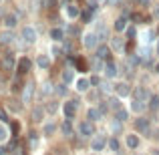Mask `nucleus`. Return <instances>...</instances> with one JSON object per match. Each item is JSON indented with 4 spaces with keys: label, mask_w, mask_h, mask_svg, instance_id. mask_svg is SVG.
Segmentation results:
<instances>
[{
    "label": "nucleus",
    "mask_w": 159,
    "mask_h": 155,
    "mask_svg": "<svg viewBox=\"0 0 159 155\" xmlns=\"http://www.w3.org/2000/svg\"><path fill=\"white\" fill-rule=\"evenodd\" d=\"M87 117H89V121H99L103 117V111H101V109H89Z\"/></svg>",
    "instance_id": "nucleus-11"
},
{
    "label": "nucleus",
    "mask_w": 159,
    "mask_h": 155,
    "mask_svg": "<svg viewBox=\"0 0 159 155\" xmlns=\"http://www.w3.org/2000/svg\"><path fill=\"white\" fill-rule=\"evenodd\" d=\"M75 113H77V101L65 103V117H66V119H73Z\"/></svg>",
    "instance_id": "nucleus-4"
},
{
    "label": "nucleus",
    "mask_w": 159,
    "mask_h": 155,
    "mask_svg": "<svg viewBox=\"0 0 159 155\" xmlns=\"http://www.w3.org/2000/svg\"><path fill=\"white\" fill-rule=\"evenodd\" d=\"M47 111H48V113H54V111H57V103H52V101H51V103L47 105Z\"/></svg>",
    "instance_id": "nucleus-35"
},
{
    "label": "nucleus",
    "mask_w": 159,
    "mask_h": 155,
    "mask_svg": "<svg viewBox=\"0 0 159 155\" xmlns=\"http://www.w3.org/2000/svg\"><path fill=\"white\" fill-rule=\"evenodd\" d=\"M16 22H18V20H16L14 14H6V16H4V26H6V28H14Z\"/></svg>",
    "instance_id": "nucleus-14"
},
{
    "label": "nucleus",
    "mask_w": 159,
    "mask_h": 155,
    "mask_svg": "<svg viewBox=\"0 0 159 155\" xmlns=\"http://www.w3.org/2000/svg\"><path fill=\"white\" fill-rule=\"evenodd\" d=\"M105 2L109 4V6H115V4H119V2H121V0H105Z\"/></svg>",
    "instance_id": "nucleus-41"
},
{
    "label": "nucleus",
    "mask_w": 159,
    "mask_h": 155,
    "mask_svg": "<svg viewBox=\"0 0 159 155\" xmlns=\"http://www.w3.org/2000/svg\"><path fill=\"white\" fill-rule=\"evenodd\" d=\"M28 71H30V61H28V58H20V61H18V73L26 75Z\"/></svg>",
    "instance_id": "nucleus-9"
},
{
    "label": "nucleus",
    "mask_w": 159,
    "mask_h": 155,
    "mask_svg": "<svg viewBox=\"0 0 159 155\" xmlns=\"http://www.w3.org/2000/svg\"><path fill=\"white\" fill-rule=\"evenodd\" d=\"M89 87H91V81H89V79H79V81H77V89L81 91V93L89 91Z\"/></svg>",
    "instance_id": "nucleus-15"
},
{
    "label": "nucleus",
    "mask_w": 159,
    "mask_h": 155,
    "mask_svg": "<svg viewBox=\"0 0 159 155\" xmlns=\"http://www.w3.org/2000/svg\"><path fill=\"white\" fill-rule=\"evenodd\" d=\"M12 39H14V36H12V32H4V34H2V43L4 44H10Z\"/></svg>",
    "instance_id": "nucleus-30"
},
{
    "label": "nucleus",
    "mask_w": 159,
    "mask_h": 155,
    "mask_svg": "<svg viewBox=\"0 0 159 155\" xmlns=\"http://www.w3.org/2000/svg\"><path fill=\"white\" fill-rule=\"evenodd\" d=\"M48 93H52V85H44V89H43V95H48Z\"/></svg>",
    "instance_id": "nucleus-39"
},
{
    "label": "nucleus",
    "mask_w": 159,
    "mask_h": 155,
    "mask_svg": "<svg viewBox=\"0 0 159 155\" xmlns=\"http://www.w3.org/2000/svg\"><path fill=\"white\" fill-rule=\"evenodd\" d=\"M131 18L133 20H143V16H141V14H131Z\"/></svg>",
    "instance_id": "nucleus-48"
},
{
    "label": "nucleus",
    "mask_w": 159,
    "mask_h": 155,
    "mask_svg": "<svg viewBox=\"0 0 159 155\" xmlns=\"http://www.w3.org/2000/svg\"><path fill=\"white\" fill-rule=\"evenodd\" d=\"M66 14H69L70 18H77V16H79V8L73 6V4H69V6H66Z\"/></svg>",
    "instance_id": "nucleus-24"
},
{
    "label": "nucleus",
    "mask_w": 159,
    "mask_h": 155,
    "mask_svg": "<svg viewBox=\"0 0 159 155\" xmlns=\"http://www.w3.org/2000/svg\"><path fill=\"white\" fill-rule=\"evenodd\" d=\"M127 117H129V113L125 111V109H117V111H115V119L121 121V123H123V121H127Z\"/></svg>",
    "instance_id": "nucleus-20"
},
{
    "label": "nucleus",
    "mask_w": 159,
    "mask_h": 155,
    "mask_svg": "<svg viewBox=\"0 0 159 155\" xmlns=\"http://www.w3.org/2000/svg\"><path fill=\"white\" fill-rule=\"evenodd\" d=\"M125 26H127V18H125V16H119V18L115 20V30H125Z\"/></svg>",
    "instance_id": "nucleus-19"
},
{
    "label": "nucleus",
    "mask_w": 159,
    "mask_h": 155,
    "mask_svg": "<svg viewBox=\"0 0 159 155\" xmlns=\"http://www.w3.org/2000/svg\"><path fill=\"white\" fill-rule=\"evenodd\" d=\"M36 62H39L40 69H48V66H51V58H48L47 54H40V57L36 58Z\"/></svg>",
    "instance_id": "nucleus-16"
},
{
    "label": "nucleus",
    "mask_w": 159,
    "mask_h": 155,
    "mask_svg": "<svg viewBox=\"0 0 159 155\" xmlns=\"http://www.w3.org/2000/svg\"><path fill=\"white\" fill-rule=\"evenodd\" d=\"M57 91H58V95H65V91H66V89H65V85H58V89H57Z\"/></svg>",
    "instance_id": "nucleus-46"
},
{
    "label": "nucleus",
    "mask_w": 159,
    "mask_h": 155,
    "mask_svg": "<svg viewBox=\"0 0 159 155\" xmlns=\"http://www.w3.org/2000/svg\"><path fill=\"white\" fill-rule=\"evenodd\" d=\"M133 95H135V99H139V101H147L149 99V91L145 89V87H137Z\"/></svg>",
    "instance_id": "nucleus-8"
},
{
    "label": "nucleus",
    "mask_w": 159,
    "mask_h": 155,
    "mask_svg": "<svg viewBox=\"0 0 159 155\" xmlns=\"http://www.w3.org/2000/svg\"><path fill=\"white\" fill-rule=\"evenodd\" d=\"M117 73H119V71H117V65L109 58V61H107V77H115Z\"/></svg>",
    "instance_id": "nucleus-17"
},
{
    "label": "nucleus",
    "mask_w": 159,
    "mask_h": 155,
    "mask_svg": "<svg viewBox=\"0 0 159 155\" xmlns=\"http://www.w3.org/2000/svg\"><path fill=\"white\" fill-rule=\"evenodd\" d=\"M75 65H77L79 71H85V69H87V62L83 61V58H77V61H75Z\"/></svg>",
    "instance_id": "nucleus-31"
},
{
    "label": "nucleus",
    "mask_w": 159,
    "mask_h": 155,
    "mask_svg": "<svg viewBox=\"0 0 159 155\" xmlns=\"http://www.w3.org/2000/svg\"><path fill=\"white\" fill-rule=\"evenodd\" d=\"M20 89H22V83H20V81H18V79H16V81H14V83H12V91H14V93H18V91H20Z\"/></svg>",
    "instance_id": "nucleus-33"
},
{
    "label": "nucleus",
    "mask_w": 159,
    "mask_h": 155,
    "mask_svg": "<svg viewBox=\"0 0 159 155\" xmlns=\"http://www.w3.org/2000/svg\"><path fill=\"white\" fill-rule=\"evenodd\" d=\"M115 91H117L119 97H127V95L131 93V89H129L127 83H119V85H115Z\"/></svg>",
    "instance_id": "nucleus-6"
},
{
    "label": "nucleus",
    "mask_w": 159,
    "mask_h": 155,
    "mask_svg": "<svg viewBox=\"0 0 159 155\" xmlns=\"http://www.w3.org/2000/svg\"><path fill=\"white\" fill-rule=\"evenodd\" d=\"M109 103H111V105H109V107H111V109H115V111H117V109H121V103L117 101V99H111V101H109Z\"/></svg>",
    "instance_id": "nucleus-34"
},
{
    "label": "nucleus",
    "mask_w": 159,
    "mask_h": 155,
    "mask_svg": "<svg viewBox=\"0 0 159 155\" xmlns=\"http://www.w3.org/2000/svg\"><path fill=\"white\" fill-rule=\"evenodd\" d=\"M95 34L99 36V40H107V36H109V28L105 26V24H99V28H97V32Z\"/></svg>",
    "instance_id": "nucleus-12"
},
{
    "label": "nucleus",
    "mask_w": 159,
    "mask_h": 155,
    "mask_svg": "<svg viewBox=\"0 0 159 155\" xmlns=\"http://www.w3.org/2000/svg\"><path fill=\"white\" fill-rule=\"evenodd\" d=\"M143 103H145V101H139V99H135V101L131 103V109H133L135 113H141V111H143Z\"/></svg>",
    "instance_id": "nucleus-23"
},
{
    "label": "nucleus",
    "mask_w": 159,
    "mask_h": 155,
    "mask_svg": "<svg viewBox=\"0 0 159 155\" xmlns=\"http://www.w3.org/2000/svg\"><path fill=\"white\" fill-rule=\"evenodd\" d=\"M54 129H57V125H54V123H48V125H44V135H48V137H51L52 133H54Z\"/></svg>",
    "instance_id": "nucleus-28"
},
{
    "label": "nucleus",
    "mask_w": 159,
    "mask_h": 155,
    "mask_svg": "<svg viewBox=\"0 0 159 155\" xmlns=\"http://www.w3.org/2000/svg\"><path fill=\"white\" fill-rule=\"evenodd\" d=\"M22 39H24V43H26V44H32L36 40V30L32 26H26L22 30Z\"/></svg>",
    "instance_id": "nucleus-3"
},
{
    "label": "nucleus",
    "mask_w": 159,
    "mask_h": 155,
    "mask_svg": "<svg viewBox=\"0 0 159 155\" xmlns=\"http://www.w3.org/2000/svg\"><path fill=\"white\" fill-rule=\"evenodd\" d=\"M101 91H103V93H109V91H111V85H109V83H103V85H101Z\"/></svg>",
    "instance_id": "nucleus-38"
},
{
    "label": "nucleus",
    "mask_w": 159,
    "mask_h": 155,
    "mask_svg": "<svg viewBox=\"0 0 159 155\" xmlns=\"http://www.w3.org/2000/svg\"><path fill=\"white\" fill-rule=\"evenodd\" d=\"M113 47H115V48H121V47H123V40H121V39H113Z\"/></svg>",
    "instance_id": "nucleus-36"
},
{
    "label": "nucleus",
    "mask_w": 159,
    "mask_h": 155,
    "mask_svg": "<svg viewBox=\"0 0 159 155\" xmlns=\"http://www.w3.org/2000/svg\"><path fill=\"white\" fill-rule=\"evenodd\" d=\"M79 133H81L83 137H91L95 133V127H93V121H83L81 125H79Z\"/></svg>",
    "instance_id": "nucleus-1"
},
{
    "label": "nucleus",
    "mask_w": 159,
    "mask_h": 155,
    "mask_svg": "<svg viewBox=\"0 0 159 155\" xmlns=\"http://www.w3.org/2000/svg\"><path fill=\"white\" fill-rule=\"evenodd\" d=\"M99 43V36L95 34V32H89V34L83 36V44H85V48H95Z\"/></svg>",
    "instance_id": "nucleus-2"
},
{
    "label": "nucleus",
    "mask_w": 159,
    "mask_h": 155,
    "mask_svg": "<svg viewBox=\"0 0 159 155\" xmlns=\"http://www.w3.org/2000/svg\"><path fill=\"white\" fill-rule=\"evenodd\" d=\"M109 54H111L109 47H99L97 48V58H101V61H109Z\"/></svg>",
    "instance_id": "nucleus-13"
},
{
    "label": "nucleus",
    "mask_w": 159,
    "mask_h": 155,
    "mask_svg": "<svg viewBox=\"0 0 159 155\" xmlns=\"http://www.w3.org/2000/svg\"><path fill=\"white\" fill-rule=\"evenodd\" d=\"M99 2H101V0H99Z\"/></svg>",
    "instance_id": "nucleus-53"
},
{
    "label": "nucleus",
    "mask_w": 159,
    "mask_h": 155,
    "mask_svg": "<svg viewBox=\"0 0 159 155\" xmlns=\"http://www.w3.org/2000/svg\"><path fill=\"white\" fill-rule=\"evenodd\" d=\"M109 147H111V149H113V151H119V141H117V139H115V137H113V139H111V141H109Z\"/></svg>",
    "instance_id": "nucleus-32"
},
{
    "label": "nucleus",
    "mask_w": 159,
    "mask_h": 155,
    "mask_svg": "<svg viewBox=\"0 0 159 155\" xmlns=\"http://www.w3.org/2000/svg\"><path fill=\"white\" fill-rule=\"evenodd\" d=\"M62 133H65V135H70V133H73V125H70V119H66L65 123H62Z\"/></svg>",
    "instance_id": "nucleus-26"
},
{
    "label": "nucleus",
    "mask_w": 159,
    "mask_h": 155,
    "mask_svg": "<svg viewBox=\"0 0 159 155\" xmlns=\"http://www.w3.org/2000/svg\"><path fill=\"white\" fill-rule=\"evenodd\" d=\"M32 91H34V85H32V83H28V85H26V91H24V103H28V101H30Z\"/></svg>",
    "instance_id": "nucleus-22"
},
{
    "label": "nucleus",
    "mask_w": 159,
    "mask_h": 155,
    "mask_svg": "<svg viewBox=\"0 0 159 155\" xmlns=\"http://www.w3.org/2000/svg\"><path fill=\"white\" fill-rule=\"evenodd\" d=\"M133 2H135V4H141V6H147L149 0H133Z\"/></svg>",
    "instance_id": "nucleus-40"
},
{
    "label": "nucleus",
    "mask_w": 159,
    "mask_h": 155,
    "mask_svg": "<svg viewBox=\"0 0 159 155\" xmlns=\"http://www.w3.org/2000/svg\"><path fill=\"white\" fill-rule=\"evenodd\" d=\"M149 107H151L153 111H157V109H159V95H153V97H149Z\"/></svg>",
    "instance_id": "nucleus-25"
},
{
    "label": "nucleus",
    "mask_w": 159,
    "mask_h": 155,
    "mask_svg": "<svg viewBox=\"0 0 159 155\" xmlns=\"http://www.w3.org/2000/svg\"><path fill=\"white\" fill-rule=\"evenodd\" d=\"M153 16H155V18L159 20V4H157V6H155V8H153Z\"/></svg>",
    "instance_id": "nucleus-42"
},
{
    "label": "nucleus",
    "mask_w": 159,
    "mask_h": 155,
    "mask_svg": "<svg viewBox=\"0 0 159 155\" xmlns=\"http://www.w3.org/2000/svg\"><path fill=\"white\" fill-rule=\"evenodd\" d=\"M137 145H139V139H137V135H129V137H127V147H129V149H135Z\"/></svg>",
    "instance_id": "nucleus-21"
},
{
    "label": "nucleus",
    "mask_w": 159,
    "mask_h": 155,
    "mask_svg": "<svg viewBox=\"0 0 159 155\" xmlns=\"http://www.w3.org/2000/svg\"><path fill=\"white\" fill-rule=\"evenodd\" d=\"M155 73H157V75H159V65H157V66H155Z\"/></svg>",
    "instance_id": "nucleus-50"
},
{
    "label": "nucleus",
    "mask_w": 159,
    "mask_h": 155,
    "mask_svg": "<svg viewBox=\"0 0 159 155\" xmlns=\"http://www.w3.org/2000/svg\"><path fill=\"white\" fill-rule=\"evenodd\" d=\"M135 129L141 131V133H147L149 131V121L147 119H137L135 121Z\"/></svg>",
    "instance_id": "nucleus-10"
},
{
    "label": "nucleus",
    "mask_w": 159,
    "mask_h": 155,
    "mask_svg": "<svg viewBox=\"0 0 159 155\" xmlns=\"http://www.w3.org/2000/svg\"><path fill=\"white\" fill-rule=\"evenodd\" d=\"M155 155H159V151H155Z\"/></svg>",
    "instance_id": "nucleus-52"
},
{
    "label": "nucleus",
    "mask_w": 159,
    "mask_h": 155,
    "mask_svg": "<svg viewBox=\"0 0 159 155\" xmlns=\"http://www.w3.org/2000/svg\"><path fill=\"white\" fill-rule=\"evenodd\" d=\"M69 32H70V34H79V28H77V26H70Z\"/></svg>",
    "instance_id": "nucleus-44"
},
{
    "label": "nucleus",
    "mask_w": 159,
    "mask_h": 155,
    "mask_svg": "<svg viewBox=\"0 0 159 155\" xmlns=\"http://www.w3.org/2000/svg\"><path fill=\"white\" fill-rule=\"evenodd\" d=\"M105 145H107L105 137H97V139H93V143H91V149H93V151H101Z\"/></svg>",
    "instance_id": "nucleus-7"
},
{
    "label": "nucleus",
    "mask_w": 159,
    "mask_h": 155,
    "mask_svg": "<svg viewBox=\"0 0 159 155\" xmlns=\"http://www.w3.org/2000/svg\"><path fill=\"white\" fill-rule=\"evenodd\" d=\"M127 34H129V39H131V36H135V28L131 26V28H129V30H127Z\"/></svg>",
    "instance_id": "nucleus-47"
},
{
    "label": "nucleus",
    "mask_w": 159,
    "mask_h": 155,
    "mask_svg": "<svg viewBox=\"0 0 159 155\" xmlns=\"http://www.w3.org/2000/svg\"><path fill=\"white\" fill-rule=\"evenodd\" d=\"M43 117H44V109L43 107L32 109V121H43Z\"/></svg>",
    "instance_id": "nucleus-18"
},
{
    "label": "nucleus",
    "mask_w": 159,
    "mask_h": 155,
    "mask_svg": "<svg viewBox=\"0 0 159 155\" xmlns=\"http://www.w3.org/2000/svg\"><path fill=\"white\" fill-rule=\"evenodd\" d=\"M0 119H2V121H8V117H6V111H2V109H0Z\"/></svg>",
    "instance_id": "nucleus-43"
},
{
    "label": "nucleus",
    "mask_w": 159,
    "mask_h": 155,
    "mask_svg": "<svg viewBox=\"0 0 159 155\" xmlns=\"http://www.w3.org/2000/svg\"><path fill=\"white\" fill-rule=\"evenodd\" d=\"M2 69L4 71H12V69H14V57H12V54H4V58H2Z\"/></svg>",
    "instance_id": "nucleus-5"
},
{
    "label": "nucleus",
    "mask_w": 159,
    "mask_h": 155,
    "mask_svg": "<svg viewBox=\"0 0 159 155\" xmlns=\"http://www.w3.org/2000/svg\"><path fill=\"white\" fill-rule=\"evenodd\" d=\"M62 81H65V83H70V81H73V71H69V69L62 71Z\"/></svg>",
    "instance_id": "nucleus-29"
},
{
    "label": "nucleus",
    "mask_w": 159,
    "mask_h": 155,
    "mask_svg": "<svg viewBox=\"0 0 159 155\" xmlns=\"http://www.w3.org/2000/svg\"><path fill=\"white\" fill-rule=\"evenodd\" d=\"M0 155H4V147H0Z\"/></svg>",
    "instance_id": "nucleus-49"
},
{
    "label": "nucleus",
    "mask_w": 159,
    "mask_h": 155,
    "mask_svg": "<svg viewBox=\"0 0 159 155\" xmlns=\"http://www.w3.org/2000/svg\"><path fill=\"white\" fill-rule=\"evenodd\" d=\"M51 39L52 40H61L62 39V30H61V28H52V30H51Z\"/></svg>",
    "instance_id": "nucleus-27"
},
{
    "label": "nucleus",
    "mask_w": 159,
    "mask_h": 155,
    "mask_svg": "<svg viewBox=\"0 0 159 155\" xmlns=\"http://www.w3.org/2000/svg\"><path fill=\"white\" fill-rule=\"evenodd\" d=\"M6 135H8V131H6L4 127H0V141H4V139H6Z\"/></svg>",
    "instance_id": "nucleus-37"
},
{
    "label": "nucleus",
    "mask_w": 159,
    "mask_h": 155,
    "mask_svg": "<svg viewBox=\"0 0 159 155\" xmlns=\"http://www.w3.org/2000/svg\"><path fill=\"white\" fill-rule=\"evenodd\" d=\"M157 52H159V44H157Z\"/></svg>",
    "instance_id": "nucleus-51"
},
{
    "label": "nucleus",
    "mask_w": 159,
    "mask_h": 155,
    "mask_svg": "<svg viewBox=\"0 0 159 155\" xmlns=\"http://www.w3.org/2000/svg\"><path fill=\"white\" fill-rule=\"evenodd\" d=\"M12 131L18 133V131H20V125H18V123H12Z\"/></svg>",
    "instance_id": "nucleus-45"
}]
</instances>
